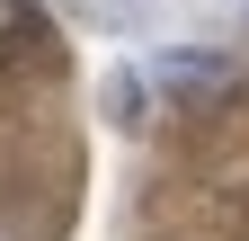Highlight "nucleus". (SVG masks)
Masks as SVG:
<instances>
[]
</instances>
